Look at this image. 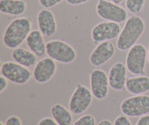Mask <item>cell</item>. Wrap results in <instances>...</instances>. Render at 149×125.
Listing matches in <instances>:
<instances>
[{
  "instance_id": "cell-1",
  "label": "cell",
  "mask_w": 149,
  "mask_h": 125,
  "mask_svg": "<svg viewBox=\"0 0 149 125\" xmlns=\"http://www.w3.org/2000/svg\"><path fill=\"white\" fill-rule=\"evenodd\" d=\"M32 22L26 17H19L12 20L3 35V43L5 47L15 50L26 41L27 36L31 33Z\"/></svg>"
},
{
  "instance_id": "cell-2",
  "label": "cell",
  "mask_w": 149,
  "mask_h": 125,
  "mask_svg": "<svg viewBox=\"0 0 149 125\" xmlns=\"http://www.w3.org/2000/svg\"><path fill=\"white\" fill-rule=\"evenodd\" d=\"M144 28L146 24L141 17L136 15L129 17L116 39L118 49L121 52H126L133 47L143 34Z\"/></svg>"
},
{
  "instance_id": "cell-3",
  "label": "cell",
  "mask_w": 149,
  "mask_h": 125,
  "mask_svg": "<svg viewBox=\"0 0 149 125\" xmlns=\"http://www.w3.org/2000/svg\"><path fill=\"white\" fill-rule=\"evenodd\" d=\"M46 54L54 61L61 64H72L77 59V52L67 42L59 39L49 40L47 42Z\"/></svg>"
},
{
  "instance_id": "cell-4",
  "label": "cell",
  "mask_w": 149,
  "mask_h": 125,
  "mask_svg": "<svg viewBox=\"0 0 149 125\" xmlns=\"http://www.w3.org/2000/svg\"><path fill=\"white\" fill-rule=\"evenodd\" d=\"M147 61V50L143 44H135L128 50L126 66L128 71L135 76H143Z\"/></svg>"
},
{
  "instance_id": "cell-5",
  "label": "cell",
  "mask_w": 149,
  "mask_h": 125,
  "mask_svg": "<svg viewBox=\"0 0 149 125\" xmlns=\"http://www.w3.org/2000/svg\"><path fill=\"white\" fill-rule=\"evenodd\" d=\"M97 15L106 22H114L116 24L125 22L128 19L127 10L119 4L110 0H98L96 5Z\"/></svg>"
},
{
  "instance_id": "cell-6",
  "label": "cell",
  "mask_w": 149,
  "mask_h": 125,
  "mask_svg": "<svg viewBox=\"0 0 149 125\" xmlns=\"http://www.w3.org/2000/svg\"><path fill=\"white\" fill-rule=\"evenodd\" d=\"M120 111L132 118L149 114V95H133L124 99L120 104Z\"/></svg>"
},
{
  "instance_id": "cell-7",
  "label": "cell",
  "mask_w": 149,
  "mask_h": 125,
  "mask_svg": "<svg viewBox=\"0 0 149 125\" xmlns=\"http://www.w3.org/2000/svg\"><path fill=\"white\" fill-rule=\"evenodd\" d=\"M91 91L85 85L78 83L69 100V109L74 115H81L88 109L92 103Z\"/></svg>"
},
{
  "instance_id": "cell-8",
  "label": "cell",
  "mask_w": 149,
  "mask_h": 125,
  "mask_svg": "<svg viewBox=\"0 0 149 125\" xmlns=\"http://www.w3.org/2000/svg\"><path fill=\"white\" fill-rule=\"evenodd\" d=\"M1 75L4 76L8 81L17 85H24L29 82L33 77V73L22 64L16 62H4L0 67Z\"/></svg>"
},
{
  "instance_id": "cell-9",
  "label": "cell",
  "mask_w": 149,
  "mask_h": 125,
  "mask_svg": "<svg viewBox=\"0 0 149 125\" xmlns=\"http://www.w3.org/2000/svg\"><path fill=\"white\" fill-rule=\"evenodd\" d=\"M121 32L119 24L114 22H102L97 24L91 30V38L96 45L118 38Z\"/></svg>"
},
{
  "instance_id": "cell-10",
  "label": "cell",
  "mask_w": 149,
  "mask_h": 125,
  "mask_svg": "<svg viewBox=\"0 0 149 125\" xmlns=\"http://www.w3.org/2000/svg\"><path fill=\"white\" fill-rule=\"evenodd\" d=\"M91 91L94 98L97 100H104L109 94L108 75L102 69L95 68L90 74Z\"/></svg>"
},
{
  "instance_id": "cell-11",
  "label": "cell",
  "mask_w": 149,
  "mask_h": 125,
  "mask_svg": "<svg viewBox=\"0 0 149 125\" xmlns=\"http://www.w3.org/2000/svg\"><path fill=\"white\" fill-rule=\"evenodd\" d=\"M57 71L56 61L50 57L41 58L34 67L33 70V78L35 81L39 84H45L52 80Z\"/></svg>"
},
{
  "instance_id": "cell-12",
  "label": "cell",
  "mask_w": 149,
  "mask_h": 125,
  "mask_svg": "<svg viewBox=\"0 0 149 125\" xmlns=\"http://www.w3.org/2000/svg\"><path fill=\"white\" fill-rule=\"evenodd\" d=\"M116 53V48L111 41H105L97 44L95 49L92 50L88 61L92 66L100 67L108 63Z\"/></svg>"
},
{
  "instance_id": "cell-13",
  "label": "cell",
  "mask_w": 149,
  "mask_h": 125,
  "mask_svg": "<svg viewBox=\"0 0 149 125\" xmlns=\"http://www.w3.org/2000/svg\"><path fill=\"white\" fill-rule=\"evenodd\" d=\"M36 22L38 25V30L44 36L49 38L56 34L58 29L57 22L52 11L48 8H43L38 11L36 16Z\"/></svg>"
},
{
  "instance_id": "cell-14",
  "label": "cell",
  "mask_w": 149,
  "mask_h": 125,
  "mask_svg": "<svg viewBox=\"0 0 149 125\" xmlns=\"http://www.w3.org/2000/svg\"><path fill=\"white\" fill-rule=\"evenodd\" d=\"M127 66L121 62H116L109 69V85L116 91H122L127 82Z\"/></svg>"
},
{
  "instance_id": "cell-15",
  "label": "cell",
  "mask_w": 149,
  "mask_h": 125,
  "mask_svg": "<svg viewBox=\"0 0 149 125\" xmlns=\"http://www.w3.org/2000/svg\"><path fill=\"white\" fill-rule=\"evenodd\" d=\"M26 45L32 52L37 57L44 56L47 52V43H45L44 36L39 30H32L26 38Z\"/></svg>"
},
{
  "instance_id": "cell-16",
  "label": "cell",
  "mask_w": 149,
  "mask_h": 125,
  "mask_svg": "<svg viewBox=\"0 0 149 125\" xmlns=\"http://www.w3.org/2000/svg\"><path fill=\"white\" fill-rule=\"evenodd\" d=\"M125 89L132 95H142L149 91V78L146 76H137L130 78L126 82Z\"/></svg>"
},
{
  "instance_id": "cell-17",
  "label": "cell",
  "mask_w": 149,
  "mask_h": 125,
  "mask_svg": "<svg viewBox=\"0 0 149 125\" xmlns=\"http://www.w3.org/2000/svg\"><path fill=\"white\" fill-rule=\"evenodd\" d=\"M27 4L24 0H0V12L11 16H21L25 13Z\"/></svg>"
},
{
  "instance_id": "cell-18",
  "label": "cell",
  "mask_w": 149,
  "mask_h": 125,
  "mask_svg": "<svg viewBox=\"0 0 149 125\" xmlns=\"http://www.w3.org/2000/svg\"><path fill=\"white\" fill-rule=\"evenodd\" d=\"M11 57L16 63L22 64L25 67L35 66L37 61V56L32 52L30 50H26L23 48H17L13 50L11 52Z\"/></svg>"
},
{
  "instance_id": "cell-19",
  "label": "cell",
  "mask_w": 149,
  "mask_h": 125,
  "mask_svg": "<svg viewBox=\"0 0 149 125\" xmlns=\"http://www.w3.org/2000/svg\"><path fill=\"white\" fill-rule=\"evenodd\" d=\"M50 114L59 125H71L73 122V113L62 104H54L50 108Z\"/></svg>"
},
{
  "instance_id": "cell-20",
  "label": "cell",
  "mask_w": 149,
  "mask_h": 125,
  "mask_svg": "<svg viewBox=\"0 0 149 125\" xmlns=\"http://www.w3.org/2000/svg\"><path fill=\"white\" fill-rule=\"evenodd\" d=\"M125 6L127 10L133 15H137L142 11L146 0H125Z\"/></svg>"
},
{
  "instance_id": "cell-21",
  "label": "cell",
  "mask_w": 149,
  "mask_h": 125,
  "mask_svg": "<svg viewBox=\"0 0 149 125\" xmlns=\"http://www.w3.org/2000/svg\"><path fill=\"white\" fill-rule=\"evenodd\" d=\"M73 125H97L96 119L91 114L82 115L80 118H78Z\"/></svg>"
},
{
  "instance_id": "cell-22",
  "label": "cell",
  "mask_w": 149,
  "mask_h": 125,
  "mask_svg": "<svg viewBox=\"0 0 149 125\" xmlns=\"http://www.w3.org/2000/svg\"><path fill=\"white\" fill-rule=\"evenodd\" d=\"M63 0H39V4L42 8H49L57 6L58 4L62 3Z\"/></svg>"
},
{
  "instance_id": "cell-23",
  "label": "cell",
  "mask_w": 149,
  "mask_h": 125,
  "mask_svg": "<svg viewBox=\"0 0 149 125\" xmlns=\"http://www.w3.org/2000/svg\"><path fill=\"white\" fill-rule=\"evenodd\" d=\"M114 125H132V122L129 119V117L125 115H121L116 118L114 120Z\"/></svg>"
},
{
  "instance_id": "cell-24",
  "label": "cell",
  "mask_w": 149,
  "mask_h": 125,
  "mask_svg": "<svg viewBox=\"0 0 149 125\" xmlns=\"http://www.w3.org/2000/svg\"><path fill=\"white\" fill-rule=\"evenodd\" d=\"M6 125H22V120L21 119L18 117V116H10L6 119Z\"/></svg>"
},
{
  "instance_id": "cell-25",
  "label": "cell",
  "mask_w": 149,
  "mask_h": 125,
  "mask_svg": "<svg viewBox=\"0 0 149 125\" xmlns=\"http://www.w3.org/2000/svg\"><path fill=\"white\" fill-rule=\"evenodd\" d=\"M38 125H59V124L55 122L53 118L46 117V118H43L42 119L39 120Z\"/></svg>"
},
{
  "instance_id": "cell-26",
  "label": "cell",
  "mask_w": 149,
  "mask_h": 125,
  "mask_svg": "<svg viewBox=\"0 0 149 125\" xmlns=\"http://www.w3.org/2000/svg\"><path fill=\"white\" fill-rule=\"evenodd\" d=\"M8 80L4 76L1 75V77H0V94L5 91V90L8 88Z\"/></svg>"
},
{
  "instance_id": "cell-27",
  "label": "cell",
  "mask_w": 149,
  "mask_h": 125,
  "mask_svg": "<svg viewBox=\"0 0 149 125\" xmlns=\"http://www.w3.org/2000/svg\"><path fill=\"white\" fill-rule=\"evenodd\" d=\"M135 125H149V114L140 117Z\"/></svg>"
},
{
  "instance_id": "cell-28",
  "label": "cell",
  "mask_w": 149,
  "mask_h": 125,
  "mask_svg": "<svg viewBox=\"0 0 149 125\" xmlns=\"http://www.w3.org/2000/svg\"><path fill=\"white\" fill-rule=\"evenodd\" d=\"M68 5L71 6H78V5H82V4H85L88 2L90 0H65Z\"/></svg>"
},
{
  "instance_id": "cell-29",
  "label": "cell",
  "mask_w": 149,
  "mask_h": 125,
  "mask_svg": "<svg viewBox=\"0 0 149 125\" xmlns=\"http://www.w3.org/2000/svg\"><path fill=\"white\" fill-rule=\"evenodd\" d=\"M97 125H114V123H112V122L109 119H101L100 122L97 123Z\"/></svg>"
},
{
  "instance_id": "cell-30",
  "label": "cell",
  "mask_w": 149,
  "mask_h": 125,
  "mask_svg": "<svg viewBox=\"0 0 149 125\" xmlns=\"http://www.w3.org/2000/svg\"><path fill=\"white\" fill-rule=\"evenodd\" d=\"M110 1L114 2L116 4H120V3H122L123 1H125V0H110Z\"/></svg>"
},
{
  "instance_id": "cell-31",
  "label": "cell",
  "mask_w": 149,
  "mask_h": 125,
  "mask_svg": "<svg viewBox=\"0 0 149 125\" xmlns=\"http://www.w3.org/2000/svg\"><path fill=\"white\" fill-rule=\"evenodd\" d=\"M147 62L149 63V47H148V50H147Z\"/></svg>"
},
{
  "instance_id": "cell-32",
  "label": "cell",
  "mask_w": 149,
  "mask_h": 125,
  "mask_svg": "<svg viewBox=\"0 0 149 125\" xmlns=\"http://www.w3.org/2000/svg\"><path fill=\"white\" fill-rule=\"evenodd\" d=\"M0 125H6V124H5L3 122H0Z\"/></svg>"
}]
</instances>
